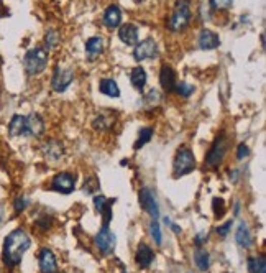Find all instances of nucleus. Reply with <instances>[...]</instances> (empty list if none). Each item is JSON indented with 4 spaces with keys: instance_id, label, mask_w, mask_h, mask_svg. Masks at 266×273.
<instances>
[{
    "instance_id": "f257e3e1",
    "label": "nucleus",
    "mask_w": 266,
    "mask_h": 273,
    "mask_svg": "<svg viewBox=\"0 0 266 273\" xmlns=\"http://www.w3.org/2000/svg\"><path fill=\"white\" fill-rule=\"evenodd\" d=\"M31 240L23 229H15L5 237L4 249H2V260L9 268L17 267L22 262L25 252L30 249Z\"/></svg>"
},
{
    "instance_id": "f03ea898",
    "label": "nucleus",
    "mask_w": 266,
    "mask_h": 273,
    "mask_svg": "<svg viewBox=\"0 0 266 273\" xmlns=\"http://www.w3.org/2000/svg\"><path fill=\"white\" fill-rule=\"evenodd\" d=\"M23 66L25 71L30 76H38L46 69L48 66V50L46 48H31L30 51H26L23 58Z\"/></svg>"
},
{
    "instance_id": "7ed1b4c3",
    "label": "nucleus",
    "mask_w": 266,
    "mask_h": 273,
    "mask_svg": "<svg viewBox=\"0 0 266 273\" xmlns=\"http://www.w3.org/2000/svg\"><path fill=\"white\" fill-rule=\"evenodd\" d=\"M191 22V2L189 0H178L174 12L170 18L171 32H183Z\"/></svg>"
},
{
    "instance_id": "20e7f679",
    "label": "nucleus",
    "mask_w": 266,
    "mask_h": 273,
    "mask_svg": "<svg viewBox=\"0 0 266 273\" xmlns=\"http://www.w3.org/2000/svg\"><path fill=\"white\" fill-rule=\"evenodd\" d=\"M195 168V158L192 155V151L183 146L179 148L176 153V158H174V165H173V170H174V176H184V174L191 173Z\"/></svg>"
},
{
    "instance_id": "39448f33",
    "label": "nucleus",
    "mask_w": 266,
    "mask_h": 273,
    "mask_svg": "<svg viewBox=\"0 0 266 273\" xmlns=\"http://www.w3.org/2000/svg\"><path fill=\"white\" fill-rule=\"evenodd\" d=\"M227 150H228V138L223 135V132H222V134L215 138L211 150H209L207 157H206V163L211 168H217L223 162V158L227 155Z\"/></svg>"
},
{
    "instance_id": "423d86ee",
    "label": "nucleus",
    "mask_w": 266,
    "mask_h": 273,
    "mask_svg": "<svg viewBox=\"0 0 266 273\" xmlns=\"http://www.w3.org/2000/svg\"><path fill=\"white\" fill-rule=\"evenodd\" d=\"M73 79H74V69L73 68L56 66L53 79H51V86L56 93H64V90L71 86Z\"/></svg>"
},
{
    "instance_id": "0eeeda50",
    "label": "nucleus",
    "mask_w": 266,
    "mask_h": 273,
    "mask_svg": "<svg viewBox=\"0 0 266 273\" xmlns=\"http://www.w3.org/2000/svg\"><path fill=\"white\" fill-rule=\"evenodd\" d=\"M158 56V45L153 38H146L143 41L135 45V50H133V58L137 61H145L151 59Z\"/></svg>"
},
{
    "instance_id": "6e6552de",
    "label": "nucleus",
    "mask_w": 266,
    "mask_h": 273,
    "mask_svg": "<svg viewBox=\"0 0 266 273\" xmlns=\"http://www.w3.org/2000/svg\"><path fill=\"white\" fill-rule=\"evenodd\" d=\"M140 204H142V207L151 216L153 219H158L159 206H158V202H156L155 193H153L150 188H143V190L140 191Z\"/></svg>"
},
{
    "instance_id": "1a4fd4ad",
    "label": "nucleus",
    "mask_w": 266,
    "mask_h": 273,
    "mask_svg": "<svg viewBox=\"0 0 266 273\" xmlns=\"http://www.w3.org/2000/svg\"><path fill=\"white\" fill-rule=\"evenodd\" d=\"M74 186H76V178L69 173H58L51 181V190L62 194L73 193Z\"/></svg>"
},
{
    "instance_id": "9d476101",
    "label": "nucleus",
    "mask_w": 266,
    "mask_h": 273,
    "mask_svg": "<svg viewBox=\"0 0 266 273\" xmlns=\"http://www.w3.org/2000/svg\"><path fill=\"white\" fill-rule=\"evenodd\" d=\"M95 246L99 247L101 252L104 254H112L115 249V235L110 232L109 226H104L99 234L95 235Z\"/></svg>"
},
{
    "instance_id": "9b49d317",
    "label": "nucleus",
    "mask_w": 266,
    "mask_h": 273,
    "mask_svg": "<svg viewBox=\"0 0 266 273\" xmlns=\"http://www.w3.org/2000/svg\"><path fill=\"white\" fill-rule=\"evenodd\" d=\"M45 132V122L41 115L30 114L25 117V135L28 137H40Z\"/></svg>"
},
{
    "instance_id": "f8f14e48",
    "label": "nucleus",
    "mask_w": 266,
    "mask_h": 273,
    "mask_svg": "<svg viewBox=\"0 0 266 273\" xmlns=\"http://www.w3.org/2000/svg\"><path fill=\"white\" fill-rule=\"evenodd\" d=\"M38 263L41 273H56L58 271V263H56V257L50 249L40 250L38 254Z\"/></svg>"
},
{
    "instance_id": "ddd939ff",
    "label": "nucleus",
    "mask_w": 266,
    "mask_h": 273,
    "mask_svg": "<svg viewBox=\"0 0 266 273\" xmlns=\"http://www.w3.org/2000/svg\"><path fill=\"white\" fill-rule=\"evenodd\" d=\"M159 84L166 93H173V90H176V84H178L176 82V73H174V69L171 66H168V65L161 66Z\"/></svg>"
},
{
    "instance_id": "4468645a",
    "label": "nucleus",
    "mask_w": 266,
    "mask_h": 273,
    "mask_svg": "<svg viewBox=\"0 0 266 273\" xmlns=\"http://www.w3.org/2000/svg\"><path fill=\"white\" fill-rule=\"evenodd\" d=\"M197 45L201 50H215V48H219L220 45V38L215 32L204 28L197 38Z\"/></svg>"
},
{
    "instance_id": "2eb2a0df",
    "label": "nucleus",
    "mask_w": 266,
    "mask_h": 273,
    "mask_svg": "<svg viewBox=\"0 0 266 273\" xmlns=\"http://www.w3.org/2000/svg\"><path fill=\"white\" fill-rule=\"evenodd\" d=\"M114 125H115V112H112L110 109H106L104 112H101V115H97L92 122V127L101 132L110 130Z\"/></svg>"
},
{
    "instance_id": "dca6fc26",
    "label": "nucleus",
    "mask_w": 266,
    "mask_h": 273,
    "mask_svg": "<svg viewBox=\"0 0 266 273\" xmlns=\"http://www.w3.org/2000/svg\"><path fill=\"white\" fill-rule=\"evenodd\" d=\"M118 38H120L125 45L135 46L138 43V26L133 23H125L120 26L118 32Z\"/></svg>"
},
{
    "instance_id": "f3484780",
    "label": "nucleus",
    "mask_w": 266,
    "mask_h": 273,
    "mask_svg": "<svg viewBox=\"0 0 266 273\" xmlns=\"http://www.w3.org/2000/svg\"><path fill=\"white\" fill-rule=\"evenodd\" d=\"M120 23H122V12H120V9H118L117 5H110L109 9L106 10V13H104V25L114 30V28H117Z\"/></svg>"
},
{
    "instance_id": "a211bd4d",
    "label": "nucleus",
    "mask_w": 266,
    "mask_h": 273,
    "mask_svg": "<svg viewBox=\"0 0 266 273\" xmlns=\"http://www.w3.org/2000/svg\"><path fill=\"white\" fill-rule=\"evenodd\" d=\"M86 53L90 61H94L97 56L104 53V38L102 37H92L86 43Z\"/></svg>"
},
{
    "instance_id": "6ab92c4d",
    "label": "nucleus",
    "mask_w": 266,
    "mask_h": 273,
    "mask_svg": "<svg viewBox=\"0 0 266 273\" xmlns=\"http://www.w3.org/2000/svg\"><path fill=\"white\" fill-rule=\"evenodd\" d=\"M153 258H155V254H153V250L146 246V244H140L138 249H137V263L140 265L142 268H148Z\"/></svg>"
},
{
    "instance_id": "aec40b11",
    "label": "nucleus",
    "mask_w": 266,
    "mask_h": 273,
    "mask_svg": "<svg viewBox=\"0 0 266 273\" xmlns=\"http://www.w3.org/2000/svg\"><path fill=\"white\" fill-rule=\"evenodd\" d=\"M43 151L48 160L56 162V160H59L62 157V153H64V146H62V143L58 142V140H50V142L43 146Z\"/></svg>"
},
{
    "instance_id": "412c9836",
    "label": "nucleus",
    "mask_w": 266,
    "mask_h": 273,
    "mask_svg": "<svg viewBox=\"0 0 266 273\" xmlns=\"http://www.w3.org/2000/svg\"><path fill=\"white\" fill-rule=\"evenodd\" d=\"M235 239L239 242V246L243 247V249H250L251 247V234L247 227V224L245 222H240L239 224V229H237V234H235Z\"/></svg>"
},
{
    "instance_id": "4be33fe9",
    "label": "nucleus",
    "mask_w": 266,
    "mask_h": 273,
    "mask_svg": "<svg viewBox=\"0 0 266 273\" xmlns=\"http://www.w3.org/2000/svg\"><path fill=\"white\" fill-rule=\"evenodd\" d=\"M9 134L12 137L25 135V115H13L9 124Z\"/></svg>"
},
{
    "instance_id": "5701e85b",
    "label": "nucleus",
    "mask_w": 266,
    "mask_h": 273,
    "mask_svg": "<svg viewBox=\"0 0 266 273\" xmlns=\"http://www.w3.org/2000/svg\"><path fill=\"white\" fill-rule=\"evenodd\" d=\"M130 81L133 84V87L138 89L140 93L145 89V84H146V73L142 66H137L131 69V76H130Z\"/></svg>"
},
{
    "instance_id": "b1692460",
    "label": "nucleus",
    "mask_w": 266,
    "mask_h": 273,
    "mask_svg": "<svg viewBox=\"0 0 266 273\" xmlns=\"http://www.w3.org/2000/svg\"><path fill=\"white\" fill-rule=\"evenodd\" d=\"M99 89L102 94H106L109 97H114L117 99L118 96H120V89H118L117 82L114 79H102L101 84H99Z\"/></svg>"
},
{
    "instance_id": "393cba45",
    "label": "nucleus",
    "mask_w": 266,
    "mask_h": 273,
    "mask_svg": "<svg viewBox=\"0 0 266 273\" xmlns=\"http://www.w3.org/2000/svg\"><path fill=\"white\" fill-rule=\"evenodd\" d=\"M194 262L197 265V268L201 271H206L209 268V254L204 250V249H195L194 252Z\"/></svg>"
},
{
    "instance_id": "a878e982",
    "label": "nucleus",
    "mask_w": 266,
    "mask_h": 273,
    "mask_svg": "<svg viewBox=\"0 0 266 273\" xmlns=\"http://www.w3.org/2000/svg\"><path fill=\"white\" fill-rule=\"evenodd\" d=\"M248 268L251 273H266V258L264 255H260L256 258H250Z\"/></svg>"
},
{
    "instance_id": "bb28decb",
    "label": "nucleus",
    "mask_w": 266,
    "mask_h": 273,
    "mask_svg": "<svg viewBox=\"0 0 266 273\" xmlns=\"http://www.w3.org/2000/svg\"><path fill=\"white\" fill-rule=\"evenodd\" d=\"M45 43L48 50H54L59 45V33L56 30H48L45 35Z\"/></svg>"
},
{
    "instance_id": "cd10ccee",
    "label": "nucleus",
    "mask_w": 266,
    "mask_h": 273,
    "mask_svg": "<svg viewBox=\"0 0 266 273\" xmlns=\"http://www.w3.org/2000/svg\"><path fill=\"white\" fill-rule=\"evenodd\" d=\"M151 137H153V129H142L140 130V135H138V140H137V143H135V148L138 150L140 146H143L145 143H148L150 140H151Z\"/></svg>"
},
{
    "instance_id": "c85d7f7f",
    "label": "nucleus",
    "mask_w": 266,
    "mask_h": 273,
    "mask_svg": "<svg viewBox=\"0 0 266 273\" xmlns=\"http://www.w3.org/2000/svg\"><path fill=\"white\" fill-rule=\"evenodd\" d=\"M150 232L153 235V239H155L156 246H161V242H163V235H161V229H159V224L156 222V219H153V222L150 224Z\"/></svg>"
},
{
    "instance_id": "c756f323",
    "label": "nucleus",
    "mask_w": 266,
    "mask_h": 273,
    "mask_svg": "<svg viewBox=\"0 0 266 273\" xmlns=\"http://www.w3.org/2000/svg\"><path fill=\"white\" fill-rule=\"evenodd\" d=\"M176 93H178L181 97H189V96L194 93V87H192V84L178 82V84H176Z\"/></svg>"
},
{
    "instance_id": "7c9ffc66",
    "label": "nucleus",
    "mask_w": 266,
    "mask_h": 273,
    "mask_svg": "<svg viewBox=\"0 0 266 273\" xmlns=\"http://www.w3.org/2000/svg\"><path fill=\"white\" fill-rule=\"evenodd\" d=\"M234 4V0H211V5L215 10H227Z\"/></svg>"
},
{
    "instance_id": "2f4dec72",
    "label": "nucleus",
    "mask_w": 266,
    "mask_h": 273,
    "mask_svg": "<svg viewBox=\"0 0 266 273\" xmlns=\"http://www.w3.org/2000/svg\"><path fill=\"white\" fill-rule=\"evenodd\" d=\"M159 101H161V94L158 93L156 89H151L150 93H148V96L145 97V102L146 104H153V106H156V104H159Z\"/></svg>"
},
{
    "instance_id": "473e14b6",
    "label": "nucleus",
    "mask_w": 266,
    "mask_h": 273,
    "mask_svg": "<svg viewBox=\"0 0 266 273\" xmlns=\"http://www.w3.org/2000/svg\"><path fill=\"white\" fill-rule=\"evenodd\" d=\"M107 204H109V199L106 198V196H95V198H94V206L97 209V213L102 214V211L106 209Z\"/></svg>"
},
{
    "instance_id": "72a5a7b5",
    "label": "nucleus",
    "mask_w": 266,
    "mask_h": 273,
    "mask_svg": "<svg viewBox=\"0 0 266 273\" xmlns=\"http://www.w3.org/2000/svg\"><path fill=\"white\" fill-rule=\"evenodd\" d=\"M212 207H214V213L219 216V218H220L223 213H225V206H223V201H222V199H217V198H215Z\"/></svg>"
},
{
    "instance_id": "f704fd0d",
    "label": "nucleus",
    "mask_w": 266,
    "mask_h": 273,
    "mask_svg": "<svg viewBox=\"0 0 266 273\" xmlns=\"http://www.w3.org/2000/svg\"><path fill=\"white\" fill-rule=\"evenodd\" d=\"M248 155H250L248 146L245 145V143H240V145H239V150H237V158H239V160H243L245 157H248Z\"/></svg>"
},
{
    "instance_id": "c9c22d12",
    "label": "nucleus",
    "mask_w": 266,
    "mask_h": 273,
    "mask_svg": "<svg viewBox=\"0 0 266 273\" xmlns=\"http://www.w3.org/2000/svg\"><path fill=\"white\" fill-rule=\"evenodd\" d=\"M230 227H232V221H227L223 226H220L219 229H217V234H219L220 237H225L230 232Z\"/></svg>"
},
{
    "instance_id": "e433bc0d",
    "label": "nucleus",
    "mask_w": 266,
    "mask_h": 273,
    "mask_svg": "<svg viewBox=\"0 0 266 273\" xmlns=\"http://www.w3.org/2000/svg\"><path fill=\"white\" fill-rule=\"evenodd\" d=\"M26 199L25 198H17L15 199V213H22L25 211V207H26Z\"/></svg>"
},
{
    "instance_id": "4c0bfd02",
    "label": "nucleus",
    "mask_w": 266,
    "mask_h": 273,
    "mask_svg": "<svg viewBox=\"0 0 266 273\" xmlns=\"http://www.w3.org/2000/svg\"><path fill=\"white\" fill-rule=\"evenodd\" d=\"M171 227H173V230H174V232H176V234H179V232H181V229L176 226V224H173V222H171Z\"/></svg>"
},
{
    "instance_id": "58836bf2",
    "label": "nucleus",
    "mask_w": 266,
    "mask_h": 273,
    "mask_svg": "<svg viewBox=\"0 0 266 273\" xmlns=\"http://www.w3.org/2000/svg\"><path fill=\"white\" fill-rule=\"evenodd\" d=\"M240 211V202H235V214H239Z\"/></svg>"
}]
</instances>
